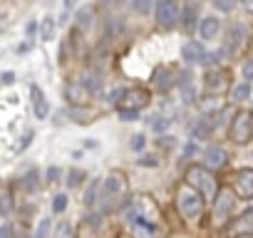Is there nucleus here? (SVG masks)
<instances>
[{
    "label": "nucleus",
    "instance_id": "f257e3e1",
    "mask_svg": "<svg viewBox=\"0 0 253 238\" xmlns=\"http://www.w3.org/2000/svg\"><path fill=\"white\" fill-rule=\"evenodd\" d=\"M176 203H179L181 216L189 218V221H194V218H199V216L204 213V196H201L196 189H191L189 184H184V186L179 189Z\"/></svg>",
    "mask_w": 253,
    "mask_h": 238
},
{
    "label": "nucleus",
    "instance_id": "f03ea898",
    "mask_svg": "<svg viewBox=\"0 0 253 238\" xmlns=\"http://www.w3.org/2000/svg\"><path fill=\"white\" fill-rule=\"evenodd\" d=\"M186 184L191 186V189H196L201 196H206V198H213L216 196V181H213V176L204 169V166H191L189 171H186Z\"/></svg>",
    "mask_w": 253,
    "mask_h": 238
},
{
    "label": "nucleus",
    "instance_id": "7ed1b4c3",
    "mask_svg": "<svg viewBox=\"0 0 253 238\" xmlns=\"http://www.w3.org/2000/svg\"><path fill=\"white\" fill-rule=\"evenodd\" d=\"M126 179H124V174H119V171H112L107 179H104V184H102V198L104 201H119V198H124L126 196Z\"/></svg>",
    "mask_w": 253,
    "mask_h": 238
},
{
    "label": "nucleus",
    "instance_id": "20e7f679",
    "mask_svg": "<svg viewBox=\"0 0 253 238\" xmlns=\"http://www.w3.org/2000/svg\"><path fill=\"white\" fill-rule=\"evenodd\" d=\"M179 15H181V10H179L176 0H159V3H157V23H159L162 28L176 25Z\"/></svg>",
    "mask_w": 253,
    "mask_h": 238
},
{
    "label": "nucleus",
    "instance_id": "39448f33",
    "mask_svg": "<svg viewBox=\"0 0 253 238\" xmlns=\"http://www.w3.org/2000/svg\"><path fill=\"white\" fill-rule=\"evenodd\" d=\"M231 139H233V142H238V144H243V142H248V139H251V114L238 112V114L233 117V124H231Z\"/></svg>",
    "mask_w": 253,
    "mask_h": 238
},
{
    "label": "nucleus",
    "instance_id": "423d86ee",
    "mask_svg": "<svg viewBox=\"0 0 253 238\" xmlns=\"http://www.w3.org/2000/svg\"><path fill=\"white\" fill-rule=\"evenodd\" d=\"M233 206H236V196H233V191L226 189V191L216 194V198H213V218H218V221L228 218L231 211H233Z\"/></svg>",
    "mask_w": 253,
    "mask_h": 238
},
{
    "label": "nucleus",
    "instance_id": "0eeeda50",
    "mask_svg": "<svg viewBox=\"0 0 253 238\" xmlns=\"http://www.w3.org/2000/svg\"><path fill=\"white\" fill-rule=\"evenodd\" d=\"M204 84H206V89L209 92H223L226 89V84H228V72L226 70H209L206 72V77H204Z\"/></svg>",
    "mask_w": 253,
    "mask_h": 238
},
{
    "label": "nucleus",
    "instance_id": "6e6552de",
    "mask_svg": "<svg viewBox=\"0 0 253 238\" xmlns=\"http://www.w3.org/2000/svg\"><path fill=\"white\" fill-rule=\"evenodd\" d=\"M236 194L243 198H253V169H241L236 174Z\"/></svg>",
    "mask_w": 253,
    "mask_h": 238
},
{
    "label": "nucleus",
    "instance_id": "1a4fd4ad",
    "mask_svg": "<svg viewBox=\"0 0 253 238\" xmlns=\"http://www.w3.org/2000/svg\"><path fill=\"white\" fill-rule=\"evenodd\" d=\"M30 94H33V112H35V117H38V119H47L50 104H47L42 89H40L38 84H33V87H30Z\"/></svg>",
    "mask_w": 253,
    "mask_h": 238
},
{
    "label": "nucleus",
    "instance_id": "9d476101",
    "mask_svg": "<svg viewBox=\"0 0 253 238\" xmlns=\"http://www.w3.org/2000/svg\"><path fill=\"white\" fill-rule=\"evenodd\" d=\"M228 233L231 236H243V233H253V208H248V211H243L236 221H233V226L228 228Z\"/></svg>",
    "mask_w": 253,
    "mask_h": 238
},
{
    "label": "nucleus",
    "instance_id": "9b49d317",
    "mask_svg": "<svg viewBox=\"0 0 253 238\" xmlns=\"http://www.w3.org/2000/svg\"><path fill=\"white\" fill-rule=\"evenodd\" d=\"M218 33H221V20H218L216 15H209V18H204V20L199 23V35H201L204 40H213Z\"/></svg>",
    "mask_w": 253,
    "mask_h": 238
},
{
    "label": "nucleus",
    "instance_id": "f8f14e48",
    "mask_svg": "<svg viewBox=\"0 0 253 238\" xmlns=\"http://www.w3.org/2000/svg\"><path fill=\"white\" fill-rule=\"evenodd\" d=\"M181 57L186 60V62H204V57H206V50H204V45L201 42H186L184 47H181Z\"/></svg>",
    "mask_w": 253,
    "mask_h": 238
},
{
    "label": "nucleus",
    "instance_id": "ddd939ff",
    "mask_svg": "<svg viewBox=\"0 0 253 238\" xmlns=\"http://www.w3.org/2000/svg\"><path fill=\"white\" fill-rule=\"evenodd\" d=\"M204 159H206V166L209 169H221L226 164V152L221 147H209L204 152Z\"/></svg>",
    "mask_w": 253,
    "mask_h": 238
},
{
    "label": "nucleus",
    "instance_id": "4468645a",
    "mask_svg": "<svg viewBox=\"0 0 253 238\" xmlns=\"http://www.w3.org/2000/svg\"><path fill=\"white\" fill-rule=\"evenodd\" d=\"M246 28L241 25V23H233L231 28H228V45H231V50H236V47H241L243 42H246Z\"/></svg>",
    "mask_w": 253,
    "mask_h": 238
},
{
    "label": "nucleus",
    "instance_id": "2eb2a0df",
    "mask_svg": "<svg viewBox=\"0 0 253 238\" xmlns=\"http://www.w3.org/2000/svg\"><path fill=\"white\" fill-rule=\"evenodd\" d=\"M124 99L132 104V109H139V107H144L149 102V94H147V89H126Z\"/></svg>",
    "mask_w": 253,
    "mask_h": 238
},
{
    "label": "nucleus",
    "instance_id": "dca6fc26",
    "mask_svg": "<svg viewBox=\"0 0 253 238\" xmlns=\"http://www.w3.org/2000/svg\"><path fill=\"white\" fill-rule=\"evenodd\" d=\"M171 70H167V67H159L157 72H154V84H157V89H169L171 87Z\"/></svg>",
    "mask_w": 253,
    "mask_h": 238
},
{
    "label": "nucleus",
    "instance_id": "f3484780",
    "mask_svg": "<svg viewBox=\"0 0 253 238\" xmlns=\"http://www.w3.org/2000/svg\"><path fill=\"white\" fill-rule=\"evenodd\" d=\"M211 129H213L211 117H201V119H199V124L194 127V137H196V139H206V137L211 134Z\"/></svg>",
    "mask_w": 253,
    "mask_h": 238
},
{
    "label": "nucleus",
    "instance_id": "a211bd4d",
    "mask_svg": "<svg viewBox=\"0 0 253 238\" xmlns=\"http://www.w3.org/2000/svg\"><path fill=\"white\" fill-rule=\"evenodd\" d=\"M196 13H199V8H196L194 3L184 8V13L179 15V18H181V25H184V30H191V28L196 25Z\"/></svg>",
    "mask_w": 253,
    "mask_h": 238
},
{
    "label": "nucleus",
    "instance_id": "6ab92c4d",
    "mask_svg": "<svg viewBox=\"0 0 253 238\" xmlns=\"http://www.w3.org/2000/svg\"><path fill=\"white\" fill-rule=\"evenodd\" d=\"M55 38V18H42V23H40V40L42 42H50Z\"/></svg>",
    "mask_w": 253,
    "mask_h": 238
},
{
    "label": "nucleus",
    "instance_id": "aec40b11",
    "mask_svg": "<svg viewBox=\"0 0 253 238\" xmlns=\"http://www.w3.org/2000/svg\"><path fill=\"white\" fill-rule=\"evenodd\" d=\"M92 18H94V10H92V8H80L77 15H75L77 28H80V30H87V28L92 25Z\"/></svg>",
    "mask_w": 253,
    "mask_h": 238
},
{
    "label": "nucleus",
    "instance_id": "412c9836",
    "mask_svg": "<svg viewBox=\"0 0 253 238\" xmlns=\"http://www.w3.org/2000/svg\"><path fill=\"white\" fill-rule=\"evenodd\" d=\"M231 97H233V102H243V99H248V97H251V84H248V82L236 84L233 92H231Z\"/></svg>",
    "mask_w": 253,
    "mask_h": 238
},
{
    "label": "nucleus",
    "instance_id": "4be33fe9",
    "mask_svg": "<svg viewBox=\"0 0 253 238\" xmlns=\"http://www.w3.org/2000/svg\"><path fill=\"white\" fill-rule=\"evenodd\" d=\"M82 181H84V171H82V169H72V171L67 174V186H70V189H77Z\"/></svg>",
    "mask_w": 253,
    "mask_h": 238
},
{
    "label": "nucleus",
    "instance_id": "5701e85b",
    "mask_svg": "<svg viewBox=\"0 0 253 238\" xmlns=\"http://www.w3.org/2000/svg\"><path fill=\"white\" fill-rule=\"evenodd\" d=\"M132 8H134L139 15H149V10H152V0H132Z\"/></svg>",
    "mask_w": 253,
    "mask_h": 238
},
{
    "label": "nucleus",
    "instance_id": "b1692460",
    "mask_svg": "<svg viewBox=\"0 0 253 238\" xmlns=\"http://www.w3.org/2000/svg\"><path fill=\"white\" fill-rule=\"evenodd\" d=\"M67 208V194H57L55 198H52V211L55 213H62Z\"/></svg>",
    "mask_w": 253,
    "mask_h": 238
},
{
    "label": "nucleus",
    "instance_id": "393cba45",
    "mask_svg": "<svg viewBox=\"0 0 253 238\" xmlns=\"http://www.w3.org/2000/svg\"><path fill=\"white\" fill-rule=\"evenodd\" d=\"M236 3H238V0H213V8L221 10V13H231L236 8Z\"/></svg>",
    "mask_w": 253,
    "mask_h": 238
},
{
    "label": "nucleus",
    "instance_id": "a878e982",
    "mask_svg": "<svg viewBox=\"0 0 253 238\" xmlns=\"http://www.w3.org/2000/svg\"><path fill=\"white\" fill-rule=\"evenodd\" d=\"M82 87H87L89 92H97V89L102 87V82H99V77H94V75H87V77L82 79Z\"/></svg>",
    "mask_w": 253,
    "mask_h": 238
},
{
    "label": "nucleus",
    "instance_id": "bb28decb",
    "mask_svg": "<svg viewBox=\"0 0 253 238\" xmlns=\"http://www.w3.org/2000/svg\"><path fill=\"white\" fill-rule=\"evenodd\" d=\"M97 191H99V184H97V181H92V184L87 186V191H84V203H87V206H92V203H94Z\"/></svg>",
    "mask_w": 253,
    "mask_h": 238
},
{
    "label": "nucleus",
    "instance_id": "cd10ccee",
    "mask_svg": "<svg viewBox=\"0 0 253 238\" xmlns=\"http://www.w3.org/2000/svg\"><path fill=\"white\" fill-rule=\"evenodd\" d=\"M50 226H52V223H50V218H42V221H40V226L35 228V236H33V238H47Z\"/></svg>",
    "mask_w": 253,
    "mask_h": 238
},
{
    "label": "nucleus",
    "instance_id": "c85d7f7f",
    "mask_svg": "<svg viewBox=\"0 0 253 238\" xmlns=\"http://www.w3.org/2000/svg\"><path fill=\"white\" fill-rule=\"evenodd\" d=\"M119 117H122V122H134V119H139V109H119Z\"/></svg>",
    "mask_w": 253,
    "mask_h": 238
},
{
    "label": "nucleus",
    "instance_id": "c756f323",
    "mask_svg": "<svg viewBox=\"0 0 253 238\" xmlns=\"http://www.w3.org/2000/svg\"><path fill=\"white\" fill-rule=\"evenodd\" d=\"M144 144H147V139H144V134H134V137L129 139V147H132L134 152H142V149H144Z\"/></svg>",
    "mask_w": 253,
    "mask_h": 238
},
{
    "label": "nucleus",
    "instance_id": "7c9ffc66",
    "mask_svg": "<svg viewBox=\"0 0 253 238\" xmlns=\"http://www.w3.org/2000/svg\"><path fill=\"white\" fill-rule=\"evenodd\" d=\"M167 127H169V119H164V117H154L152 119V129L154 132H164Z\"/></svg>",
    "mask_w": 253,
    "mask_h": 238
},
{
    "label": "nucleus",
    "instance_id": "2f4dec72",
    "mask_svg": "<svg viewBox=\"0 0 253 238\" xmlns=\"http://www.w3.org/2000/svg\"><path fill=\"white\" fill-rule=\"evenodd\" d=\"M45 176H47V181H60V176H62V169L60 166H47V171H45Z\"/></svg>",
    "mask_w": 253,
    "mask_h": 238
},
{
    "label": "nucleus",
    "instance_id": "473e14b6",
    "mask_svg": "<svg viewBox=\"0 0 253 238\" xmlns=\"http://www.w3.org/2000/svg\"><path fill=\"white\" fill-rule=\"evenodd\" d=\"M243 82H253V60H246V65H243Z\"/></svg>",
    "mask_w": 253,
    "mask_h": 238
},
{
    "label": "nucleus",
    "instance_id": "72a5a7b5",
    "mask_svg": "<svg viewBox=\"0 0 253 238\" xmlns=\"http://www.w3.org/2000/svg\"><path fill=\"white\" fill-rule=\"evenodd\" d=\"M124 92H126V89H122V87H119V89H114V92H109V104L122 102V99H124Z\"/></svg>",
    "mask_w": 253,
    "mask_h": 238
},
{
    "label": "nucleus",
    "instance_id": "f704fd0d",
    "mask_svg": "<svg viewBox=\"0 0 253 238\" xmlns=\"http://www.w3.org/2000/svg\"><path fill=\"white\" fill-rule=\"evenodd\" d=\"M35 179H38V171H30V174L25 176V186H28L30 191H33V189L38 186V181H35Z\"/></svg>",
    "mask_w": 253,
    "mask_h": 238
},
{
    "label": "nucleus",
    "instance_id": "c9c22d12",
    "mask_svg": "<svg viewBox=\"0 0 253 238\" xmlns=\"http://www.w3.org/2000/svg\"><path fill=\"white\" fill-rule=\"evenodd\" d=\"M13 79H15L13 72H3V75H0V84H13Z\"/></svg>",
    "mask_w": 253,
    "mask_h": 238
},
{
    "label": "nucleus",
    "instance_id": "e433bc0d",
    "mask_svg": "<svg viewBox=\"0 0 253 238\" xmlns=\"http://www.w3.org/2000/svg\"><path fill=\"white\" fill-rule=\"evenodd\" d=\"M139 164H142V166H157V159H154V157H144Z\"/></svg>",
    "mask_w": 253,
    "mask_h": 238
},
{
    "label": "nucleus",
    "instance_id": "4c0bfd02",
    "mask_svg": "<svg viewBox=\"0 0 253 238\" xmlns=\"http://www.w3.org/2000/svg\"><path fill=\"white\" fill-rule=\"evenodd\" d=\"M241 5H243V10H246V13H251V15H253V0H241Z\"/></svg>",
    "mask_w": 253,
    "mask_h": 238
},
{
    "label": "nucleus",
    "instance_id": "58836bf2",
    "mask_svg": "<svg viewBox=\"0 0 253 238\" xmlns=\"http://www.w3.org/2000/svg\"><path fill=\"white\" fill-rule=\"evenodd\" d=\"M10 233H13V228H10L8 223H5L3 228H0V238H10Z\"/></svg>",
    "mask_w": 253,
    "mask_h": 238
},
{
    "label": "nucleus",
    "instance_id": "ea45409f",
    "mask_svg": "<svg viewBox=\"0 0 253 238\" xmlns=\"http://www.w3.org/2000/svg\"><path fill=\"white\" fill-rule=\"evenodd\" d=\"M194 152H196V144H186V149H184V154H186V157H191Z\"/></svg>",
    "mask_w": 253,
    "mask_h": 238
},
{
    "label": "nucleus",
    "instance_id": "a19ab883",
    "mask_svg": "<svg viewBox=\"0 0 253 238\" xmlns=\"http://www.w3.org/2000/svg\"><path fill=\"white\" fill-rule=\"evenodd\" d=\"M35 30H38V23H30V25H28V35H33Z\"/></svg>",
    "mask_w": 253,
    "mask_h": 238
},
{
    "label": "nucleus",
    "instance_id": "79ce46f5",
    "mask_svg": "<svg viewBox=\"0 0 253 238\" xmlns=\"http://www.w3.org/2000/svg\"><path fill=\"white\" fill-rule=\"evenodd\" d=\"M251 134H253V114H251Z\"/></svg>",
    "mask_w": 253,
    "mask_h": 238
}]
</instances>
